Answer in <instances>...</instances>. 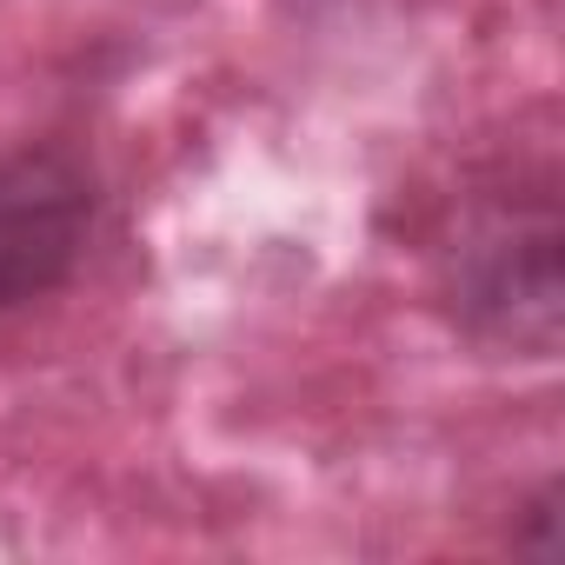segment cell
<instances>
[{"mask_svg":"<svg viewBox=\"0 0 565 565\" xmlns=\"http://www.w3.org/2000/svg\"><path fill=\"white\" fill-rule=\"evenodd\" d=\"M452 313L512 353L545 360L558 347V206L552 173L492 186L446 246Z\"/></svg>","mask_w":565,"mask_h":565,"instance_id":"obj_1","label":"cell"},{"mask_svg":"<svg viewBox=\"0 0 565 565\" xmlns=\"http://www.w3.org/2000/svg\"><path fill=\"white\" fill-rule=\"evenodd\" d=\"M94 233V173L61 147H0V313L81 266Z\"/></svg>","mask_w":565,"mask_h":565,"instance_id":"obj_2","label":"cell"}]
</instances>
